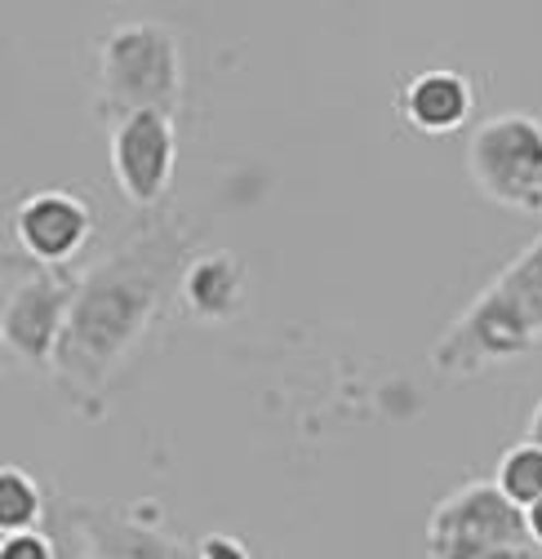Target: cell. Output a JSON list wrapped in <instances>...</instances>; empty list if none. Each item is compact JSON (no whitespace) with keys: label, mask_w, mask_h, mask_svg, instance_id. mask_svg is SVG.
<instances>
[{"label":"cell","mask_w":542,"mask_h":559,"mask_svg":"<svg viewBox=\"0 0 542 559\" xmlns=\"http://www.w3.org/2000/svg\"><path fill=\"white\" fill-rule=\"evenodd\" d=\"M182 253L187 240L178 236V227H152L125 253L81 275L72 316H67L62 342L54 352V378L72 404H81L85 413H103V391L152 329L169 275H182L187 266Z\"/></svg>","instance_id":"cell-1"},{"label":"cell","mask_w":542,"mask_h":559,"mask_svg":"<svg viewBox=\"0 0 542 559\" xmlns=\"http://www.w3.org/2000/svg\"><path fill=\"white\" fill-rule=\"evenodd\" d=\"M98 72V107L120 120L133 111H165L182 107V58L178 40L161 23H120L94 49Z\"/></svg>","instance_id":"cell-2"},{"label":"cell","mask_w":542,"mask_h":559,"mask_svg":"<svg viewBox=\"0 0 542 559\" xmlns=\"http://www.w3.org/2000/svg\"><path fill=\"white\" fill-rule=\"evenodd\" d=\"M525 511L494 479L453 488L427 520V559H538Z\"/></svg>","instance_id":"cell-3"},{"label":"cell","mask_w":542,"mask_h":559,"mask_svg":"<svg viewBox=\"0 0 542 559\" xmlns=\"http://www.w3.org/2000/svg\"><path fill=\"white\" fill-rule=\"evenodd\" d=\"M467 174L485 200L511 214H542V120L503 111L467 143Z\"/></svg>","instance_id":"cell-4"},{"label":"cell","mask_w":542,"mask_h":559,"mask_svg":"<svg viewBox=\"0 0 542 559\" xmlns=\"http://www.w3.org/2000/svg\"><path fill=\"white\" fill-rule=\"evenodd\" d=\"M538 320L498 285H494L471 302L432 346V365L440 373H453V378H467L485 365H498L507 356H520L533 346L538 337Z\"/></svg>","instance_id":"cell-5"},{"label":"cell","mask_w":542,"mask_h":559,"mask_svg":"<svg viewBox=\"0 0 542 559\" xmlns=\"http://www.w3.org/2000/svg\"><path fill=\"white\" fill-rule=\"evenodd\" d=\"M76 289H81V280L62 275L54 266H36V262L23 271V280L14 275L5 285V316H0L10 356L36 369H54V352L62 342L67 316H72Z\"/></svg>","instance_id":"cell-6"},{"label":"cell","mask_w":542,"mask_h":559,"mask_svg":"<svg viewBox=\"0 0 542 559\" xmlns=\"http://www.w3.org/2000/svg\"><path fill=\"white\" fill-rule=\"evenodd\" d=\"M111 178L125 204L133 209H156L169 195L174 165H178V133L174 116L165 111H133L111 120Z\"/></svg>","instance_id":"cell-7"},{"label":"cell","mask_w":542,"mask_h":559,"mask_svg":"<svg viewBox=\"0 0 542 559\" xmlns=\"http://www.w3.org/2000/svg\"><path fill=\"white\" fill-rule=\"evenodd\" d=\"M90 236H94V209L76 191L49 187V191L19 200L14 209V240L36 266L62 271L90 245Z\"/></svg>","instance_id":"cell-8"},{"label":"cell","mask_w":542,"mask_h":559,"mask_svg":"<svg viewBox=\"0 0 542 559\" xmlns=\"http://www.w3.org/2000/svg\"><path fill=\"white\" fill-rule=\"evenodd\" d=\"M471 107H476L471 81L462 72H453V67H423V72L404 76V85L396 94V111H400L404 129H414L423 138L458 133L471 120Z\"/></svg>","instance_id":"cell-9"},{"label":"cell","mask_w":542,"mask_h":559,"mask_svg":"<svg viewBox=\"0 0 542 559\" xmlns=\"http://www.w3.org/2000/svg\"><path fill=\"white\" fill-rule=\"evenodd\" d=\"M76 528L85 533V546L94 559H196L178 537H169L156 524H143L133 515H120L111 507H85V502H67Z\"/></svg>","instance_id":"cell-10"},{"label":"cell","mask_w":542,"mask_h":559,"mask_svg":"<svg viewBox=\"0 0 542 559\" xmlns=\"http://www.w3.org/2000/svg\"><path fill=\"white\" fill-rule=\"evenodd\" d=\"M245 262L236 253L210 249L200 258H187L182 275H178V302L182 311H191L196 320H232L245 307Z\"/></svg>","instance_id":"cell-11"},{"label":"cell","mask_w":542,"mask_h":559,"mask_svg":"<svg viewBox=\"0 0 542 559\" xmlns=\"http://www.w3.org/2000/svg\"><path fill=\"white\" fill-rule=\"evenodd\" d=\"M45 520V493L23 466H0V533H27Z\"/></svg>","instance_id":"cell-12"},{"label":"cell","mask_w":542,"mask_h":559,"mask_svg":"<svg viewBox=\"0 0 542 559\" xmlns=\"http://www.w3.org/2000/svg\"><path fill=\"white\" fill-rule=\"evenodd\" d=\"M494 484L503 488V493H507L520 511H529L533 502H542V449L529 444V440L511 444V449L498 457Z\"/></svg>","instance_id":"cell-13"},{"label":"cell","mask_w":542,"mask_h":559,"mask_svg":"<svg viewBox=\"0 0 542 559\" xmlns=\"http://www.w3.org/2000/svg\"><path fill=\"white\" fill-rule=\"evenodd\" d=\"M0 559H58V542L40 528L0 533Z\"/></svg>","instance_id":"cell-14"},{"label":"cell","mask_w":542,"mask_h":559,"mask_svg":"<svg viewBox=\"0 0 542 559\" xmlns=\"http://www.w3.org/2000/svg\"><path fill=\"white\" fill-rule=\"evenodd\" d=\"M196 559H249V546L232 533H205L196 542Z\"/></svg>","instance_id":"cell-15"},{"label":"cell","mask_w":542,"mask_h":559,"mask_svg":"<svg viewBox=\"0 0 542 559\" xmlns=\"http://www.w3.org/2000/svg\"><path fill=\"white\" fill-rule=\"evenodd\" d=\"M54 542H58V559H94L90 546H85V533L76 528V520H67Z\"/></svg>","instance_id":"cell-16"},{"label":"cell","mask_w":542,"mask_h":559,"mask_svg":"<svg viewBox=\"0 0 542 559\" xmlns=\"http://www.w3.org/2000/svg\"><path fill=\"white\" fill-rule=\"evenodd\" d=\"M525 440L542 449V400H538V408H533V417H529V431H525Z\"/></svg>","instance_id":"cell-17"},{"label":"cell","mask_w":542,"mask_h":559,"mask_svg":"<svg viewBox=\"0 0 542 559\" xmlns=\"http://www.w3.org/2000/svg\"><path fill=\"white\" fill-rule=\"evenodd\" d=\"M525 520H529V533H533V542L542 546V502H533V507L525 511Z\"/></svg>","instance_id":"cell-18"}]
</instances>
